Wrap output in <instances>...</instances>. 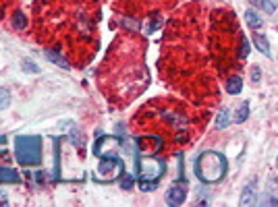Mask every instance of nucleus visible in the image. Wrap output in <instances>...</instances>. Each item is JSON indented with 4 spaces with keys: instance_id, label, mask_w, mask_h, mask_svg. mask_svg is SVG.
<instances>
[{
    "instance_id": "f257e3e1",
    "label": "nucleus",
    "mask_w": 278,
    "mask_h": 207,
    "mask_svg": "<svg viewBox=\"0 0 278 207\" xmlns=\"http://www.w3.org/2000/svg\"><path fill=\"white\" fill-rule=\"evenodd\" d=\"M193 172L206 185L218 183L226 174V158L218 152H204L197 156V160L193 164Z\"/></svg>"
},
{
    "instance_id": "f03ea898",
    "label": "nucleus",
    "mask_w": 278,
    "mask_h": 207,
    "mask_svg": "<svg viewBox=\"0 0 278 207\" xmlns=\"http://www.w3.org/2000/svg\"><path fill=\"white\" fill-rule=\"evenodd\" d=\"M15 158L21 166H40L42 164V139L34 135L15 137Z\"/></svg>"
},
{
    "instance_id": "7ed1b4c3",
    "label": "nucleus",
    "mask_w": 278,
    "mask_h": 207,
    "mask_svg": "<svg viewBox=\"0 0 278 207\" xmlns=\"http://www.w3.org/2000/svg\"><path fill=\"white\" fill-rule=\"evenodd\" d=\"M135 168H137V176L139 181H160L164 172H166V164L162 158H139L137 156V162H135Z\"/></svg>"
},
{
    "instance_id": "20e7f679",
    "label": "nucleus",
    "mask_w": 278,
    "mask_h": 207,
    "mask_svg": "<svg viewBox=\"0 0 278 207\" xmlns=\"http://www.w3.org/2000/svg\"><path fill=\"white\" fill-rule=\"evenodd\" d=\"M187 199V181L181 179L176 183H172V187L166 191V203L168 205H183Z\"/></svg>"
},
{
    "instance_id": "39448f33",
    "label": "nucleus",
    "mask_w": 278,
    "mask_h": 207,
    "mask_svg": "<svg viewBox=\"0 0 278 207\" xmlns=\"http://www.w3.org/2000/svg\"><path fill=\"white\" fill-rule=\"evenodd\" d=\"M256 203V181L247 183L241 193V205H254Z\"/></svg>"
},
{
    "instance_id": "423d86ee",
    "label": "nucleus",
    "mask_w": 278,
    "mask_h": 207,
    "mask_svg": "<svg viewBox=\"0 0 278 207\" xmlns=\"http://www.w3.org/2000/svg\"><path fill=\"white\" fill-rule=\"evenodd\" d=\"M114 166H122V162H120V158L118 156H114V154H110V156H104L102 158V162H100V174H108Z\"/></svg>"
},
{
    "instance_id": "0eeeda50",
    "label": "nucleus",
    "mask_w": 278,
    "mask_h": 207,
    "mask_svg": "<svg viewBox=\"0 0 278 207\" xmlns=\"http://www.w3.org/2000/svg\"><path fill=\"white\" fill-rule=\"evenodd\" d=\"M46 56H48V61H50V63L58 65L60 69H71V65L67 63V58H63V56H60V52H58V50H54V48H48V50H46Z\"/></svg>"
},
{
    "instance_id": "6e6552de",
    "label": "nucleus",
    "mask_w": 278,
    "mask_h": 207,
    "mask_svg": "<svg viewBox=\"0 0 278 207\" xmlns=\"http://www.w3.org/2000/svg\"><path fill=\"white\" fill-rule=\"evenodd\" d=\"M21 179H19V174L7 166H0V183H9V185H17Z\"/></svg>"
},
{
    "instance_id": "1a4fd4ad",
    "label": "nucleus",
    "mask_w": 278,
    "mask_h": 207,
    "mask_svg": "<svg viewBox=\"0 0 278 207\" xmlns=\"http://www.w3.org/2000/svg\"><path fill=\"white\" fill-rule=\"evenodd\" d=\"M241 90H243V79L241 77H231L229 81H226V92L231 94V96H239L241 94Z\"/></svg>"
},
{
    "instance_id": "9d476101",
    "label": "nucleus",
    "mask_w": 278,
    "mask_h": 207,
    "mask_svg": "<svg viewBox=\"0 0 278 207\" xmlns=\"http://www.w3.org/2000/svg\"><path fill=\"white\" fill-rule=\"evenodd\" d=\"M60 145L63 139H54V179H60Z\"/></svg>"
},
{
    "instance_id": "9b49d317",
    "label": "nucleus",
    "mask_w": 278,
    "mask_h": 207,
    "mask_svg": "<svg viewBox=\"0 0 278 207\" xmlns=\"http://www.w3.org/2000/svg\"><path fill=\"white\" fill-rule=\"evenodd\" d=\"M229 123H231V112L226 110V108H222L220 112H218V116H216V123H214V127L216 129H226L229 127Z\"/></svg>"
},
{
    "instance_id": "f8f14e48",
    "label": "nucleus",
    "mask_w": 278,
    "mask_h": 207,
    "mask_svg": "<svg viewBox=\"0 0 278 207\" xmlns=\"http://www.w3.org/2000/svg\"><path fill=\"white\" fill-rule=\"evenodd\" d=\"M245 21H247V25H249L251 29H258V27H262V17L254 11V9H249V11H245Z\"/></svg>"
},
{
    "instance_id": "ddd939ff",
    "label": "nucleus",
    "mask_w": 278,
    "mask_h": 207,
    "mask_svg": "<svg viewBox=\"0 0 278 207\" xmlns=\"http://www.w3.org/2000/svg\"><path fill=\"white\" fill-rule=\"evenodd\" d=\"M25 25H27V17L23 15V11L13 13V29H17V32H23Z\"/></svg>"
},
{
    "instance_id": "4468645a",
    "label": "nucleus",
    "mask_w": 278,
    "mask_h": 207,
    "mask_svg": "<svg viewBox=\"0 0 278 207\" xmlns=\"http://www.w3.org/2000/svg\"><path fill=\"white\" fill-rule=\"evenodd\" d=\"M254 44H256V48H258L262 54H270V48H268V40H266L264 36L256 34V36H254Z\"/></svg>"
},
{
    "instance_id": "2eb2a0df",
    "label": "nucleus",
    "mask_w": 278,
    "mask_h": 207,
    "mask_svg": "<svg viewBox=\"0 0 278 207\" xmlns=\"http://www.w3.org/2000/svg\"><path fill=\"white\" fill-rule=\"evenodd\" d=\"M247 116H249V104H243V106L239 108V112L235 114V121H237V123H245Z\"/></svg>"
},
{
    "instance_id": "dca6fc26",
    "label": "nucleus",
    "mask_w": 278,
    "mask_h": 207,
    "mask_svg": "<svg viewBox=\"0 0 278 207\" xmlns=\"http://www.w3.org/2000/svg\"><path fill=\"white\" fill-rule=\"evenodd\" d=\"M262 9L266 11V13H276L278 11V0H262Z\"/></svg>"
},
{
    "instance_id": "f3484780",
    "label": "nucleus",
    "mask_w": 278,
    "mask_h": 207,
    "mask_svg": "<svg viewBox=\"0 0 278 207\" xmlns=\"http://www.w3.org/2000/svg\"><path fill=\"white\" fill-rule=\"evenodd\" d=\"M9 104H11V96H9V92L5 90V87H0V110H5Z\"/></svg>"
},
{
    "instance_id": "a211bd4d",
    "label": "nucleus",
    "mask_w": 278,
    "mask_h": 207,
    "mask_svg": "<svg viewBox=\"0 0 278 207\" xmlns=\"http://www.w3.org/2000/svg\"><path fill=\"white\" fill-rule=\"evenodd\" d=\"M156 187H158L156 181H139V189H141L143 193H149V191H154Z\"/></svg>"
},
{
    "instance_id": "6ab92c4d",
    "label": "nucleus",
    "mask_w": 278,
    "mask_h": 207,
    "mask_svg": "<svg viewBox=\"0 0 278 207\" xmlns=\"http://www.w3.org/2000/svg\"><path fill=\"white\" fill-rule=\"evenodd\" d=\"M21 69H23L25 73H34V75H36V73H40V67H38V65H34L32 61H23Z\"/></svg>"
},
{
    "instance_id": "aec40b11",
    "label": "nucleus",
    "mask_w": 278,
    "mask_h": 207,
    "mask_svg": "<svg viewBox=\"0 0 278 207\" xmlns=\"http://www.w3.org/2000/svg\"><path fill=\"white\" fill-rule=\"evenodd\" d=\"M120 179H122V181H120V187H122V189H125V191H131V189H133V176L122 174Z\"/></svg>"
},
{
    "instance_id": "412c9836",
    "label": "nucleus",
    "mask_w": 278,
    "mask_h": 207,
    "mask_svg": "<svg viewBox=\"0 0 278 207\" xmlns=\"http://www.w3.org/2000/svg\"><path fill=\"white\" fill-rule=\"evenodd\" d=\"M247 54H249V42H247V38H243V40H241L239 56H241V58H247Z\"/></svg>"
},
{
    "instance_id": "4be33fe9",
    "label": "nucleus",
    "mask_w": 278,
    "mask_h": 207,
    "mask_svg": "<svg viewBox=\"0 0 278 207\" xmlns=\"http://www.w3.org/2000/svg\"><path fill=\"white\" fill-rule=\"evenodd\" d=\"M9 203V197H7V191L0 189V205H7Z\"/></svg>"
},
{
    "instance_id": "5701e85b",
    "label": "nucleus",
    "mask_w": 278,
    "mask_h": 207,
    "mask_svg": "<svg viewBox=\"0 0 278 207\" xmlns=\"http://www.w3.org/2000/svg\"><path fill=\"white\" fill-rule=\"evenodd\" d=\"M251 77H254V81H260V69H254V71H251Z\"/></svg>"
},
{
    "instance_id": "b1692460",
    "label": "nucleus",
    "mask_w": 278,
    "mask_h": 207,
    "mask_svg": "<svg viewBox=\"0 0 278 207\" xmlns=\"http://www.w3.org/2000/svg\"><path fill=\"white\" fill-rule=\"evenodd\" d=\"M266 205H278V199H276V197H270V199L266 201Z\"/></svg>"
},
{
    "instance_id": "393cba45",
    "label": "nucleus",
    "mask_w": 278,
    "mask_h": 207,
    "mask_svg": "<svg viewBox=\"0 0 278 207\" xmlns=\"http://www.w3.org/2000/svg\"><path fill=\"white\" fill-rule=\"evenodd\" d=\"M36 181H38V183H42V181H44V174H42V172H38V174H36Z\"/></svg>"
},
{
    "instance_id": "a878e982",
    "label": "nucleus",
    "mask_w": 278,
    "mask_h": 207,
    "mask_svg": "<svg viewBox=\"0 0 278 207\" xmlns=\"http://www.w3.org/2000/svg\"><path fill=\"white\" fill-rule=\"evenodd\" d=\"M7 141V137H0V143H5Z\"/></svg>"
},
{
    "instance_id": "bb28decb",
    "label": "nucleus",
    "mask_w": 278,
    "mask_h": 207,
    "mask_svg": "<svg viewBox=\"0 0 278 207\" xmlns=\"http://www.w3.org/2000/svg\"><path fill=\"white\" fill-rule=\"evenodd\" d=\"M276 166H278V158H276Z\"/></svg>"
},
{
    "instance_id": "cd10ccee",
    "label": "nucleus",
    "mask_w": 278,
    "mask_h": 207,
    "mask_svg": "<svg viewBox=\"0 0 278 207\" xmlns=\"http://www.w3.org/2000/svg\"><path fill=\"white\" fill-rule=\"evenodd\" d=\"M256 3H262V0H256Z\"/></svg>"
},
{
    "instance_id": "c85d7f7f",
    "label": "nucleus",
    "mask_w": 278,
    "mask_h": 207,
    "mask_svg": "<svg viewBox=\"0 0 278 207\" xmlns=\"http://www.w3.org/2000/svg\"><path fill=\"white\" fill-rule=\"evenodd\" d=\"M276 183H278V179H276Z\"/></svg>"
}]
</instances>
